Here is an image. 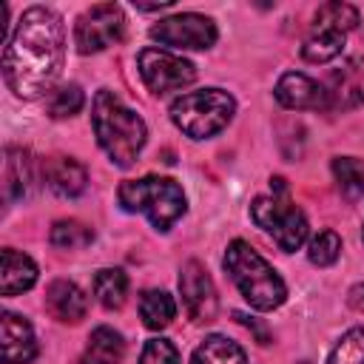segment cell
Segmentation results:
<instances>
[{
  "instance_id": "obj_11",
  "label": "cell",
  "mask_w": 364,
  "mask_h": 364,
  "mask_svg": "<svg viewBox=\"0 0 364 364\" xmlns=\"http://www.w3.org/2000/svg\"><path fill=\"white\" fill-rule=\"evenodd\" d=\"M179 293H182V304H185V313L191 316V321L208 324L216 318V287H213L208 270L196 259L182 264Z\"/></svg>"
},
{
  "instance_id": "obj_14",
  "label": "cell",
  "mask_w": 364,
  "mask_h": 364,
  "mask_svg": "<svg viewBox=\"0 0 364 364\" xmlns=\"http://www.w3.org/2000/svg\"><path fill=\"white\" fill-rule=\"evenodd\" d=\"M46 307L48 313L63 324H77L88 313V296L68 279H57L46 290Z\"/></svg>"
},
{
  "instance_id": "obj_2",
  "label": "cell",
  "mask_w": 364,
  "mask_h": 364,
  "mask_svg": "<svg viewBox=\"0 0 364 364\" xmlns=\"http://www.w3.org/2000/svg\"><path fill=\"white\" fill-rule=\"evenodd\" d=\"M91 125L100 148L108 154V159L117 168H131L136 162V156L145 148L148 128L145 119L134 108H128L114 91L108 88L97 91L91 105Z\"/></svg>"
},
{
  "instance_id": "obj_19",
  "label": "cell",
  "mask_w": 364,
  "mask_h": 364,
  "mask_svg": "<svg viewBox=\"0 0 364 364\" xmlns=\"http://www.w3.org/2000/svg\"><path fill=\"white\" fill-rule=\"evenodd\" d=\"M191 364H247L245 350L225 338V336H208L191 355Z\"/></svg>"
},
{
  "instance_id": "obj_21",
  "label": "cell",
  "mask_w": 364,
  "mask_h": 364,
  "mask_svg": "<svg viewBox=\"0 0 364 364\" xmlns=\"http://www.w3.org/2000/svg\"><path fill=\"white\" fill-rule=\"evenodd\" d=\"M94 296L105 310H119L128 296V276L119 267H102L94 276Z\"/></svg>"
},
{
  "instance_id": "obj_26",
  "label": "cell",
  "mask_w": 364,
  "mask_h": 364,
  "mask_svg": "<svg viewBox=\"0 0 364 364\" xmlns=\"http://www.w3.org/2000/svg\"><path fill=\"white\" fill-rule=\"evenodd\" d=\"M338 253H341V239L336 230H318L307 245V259L318 267L333 264L338 259Z\"/></svg>"
},
{
  "instance_id": "obj_20",
  "label": "cell",
  "mask_w": 364,
  "mask_h": 364,
  "mask_svg": "<svg viewBox=\"0 0 364 364\" xmlns=\"http://www.w3.org/2000/svg\"><path fill=\"white\" fill-rule=\"evenodd\" d=\"M28 162H26V154L20 148H6V162H3V196H6V205L17 202L26 196L28 191Z\"/></svg>"
},
{
  "instance_id": "obj_25",
  "label": "cell",
  "mask_w": 364,
  "mask_h": 364,
  "mask_svg": "<svg viewBox=\"0 0 364 364\" xmlns=\"http://www.w3.org/2000/svg\"><path fill=\"white\" fill-rule=\"evenodd\" d=\"M327 364H364V327H353L338 338Z\"/></svg>"
},
{
  "instance_id": "obj_9",
  "label": "cell",
  "mask_w": 364,
  "mask_h": 364,
  "mask_svg": "<svg viewBox=\"0 0 364 364\" xmlns=\"http://www.w3.org/2000/svg\"><path fill=\"white\" fill-rule=\"evenodd\" d=\"M139 77L151 94H168L196 80V65L165 48H142L136 57Z\"/></svg>"
},
{
  "instance_id": "obj_23",
  "label": "cell",
  "mask_w": 364,
  "mask_h": 364,
  "mask_svg": "<svg viewBox=\"0 0 364 364\" xmlns=\"http://www.w3.org/2000/svg\"><path fill=\"white\" fill-rule=\"evenodd\" d=\"M48 239L60 250H80L94 242V230L88 225H82L80 219H60V222H54Z\"/></svg>"
},
{
  "instance_id": "obj_3",
  "label": "cell",
  "mask_w": 364,
  "mask_h": 364,
  "mask_svg": "<svg viewBox=\"0 0 364 364\" xmlns=\"http://www.w3.org/2000/svg\"><path fill=\"white\" fill-rule=\"evenodd\" d=\"M222 264H225L228 276L233 279V284L239 287L242 299L253 310L267 313V310H276L287 299V287H284L282 276L245 239H233L228 245Z\"/></svg>"
},
{
  "instance_id": "obj_22",
  "label": "cell",
  "mask_w": 364,
  "mask_h": 364,
  "mask_svg": "<svg viewBox=\"0 0 364 364\" xmlns=\"http://www.w3.org/2000/svg\"><path fill=\"white\" fill-rule=\"evenodd\" d=\"M333 176L338 182V191L355 202L364 193V162L355 156H336L333 159Z\"/></svg>"
},
{
  "instance_id": "obj_13",
  "label": "cell",
  "mask_w": 364,
  "mask_h": 364,
  "mask_svg": "<svg viewBox=\"0 0 364 364\" xmlns=\"http://www.w3.org/2000/svg\"><path fill=\"white\" fill-rule=\"evenodd\" d=\"M0 347H3V364H28L37 355V338L31 324L11 310H3L0 316Z\"/></svg>"
},
{
  "instance_id": "obj_16",
  "label": "cell",
  "mask_w": 364,
  "mask_h": 364,
  "mask_svg": "<svg viewBox=\"0 0 364 364\" xmlns=\"http://www.w3.org/2000/svg\"><path fill=\"white\" fill-rule=\"evenodd\" d=\"M37 282V264L31 262V256L6 247L3 250V273H0V293L3 296H17L28 287H34Z\"/></svg>"
},
{
  "instance_id": "obj_8",
  "label": "cell",
  "mask_w": 364,
  "mask_h": 364,
  "mask_svg": "<svg viewBox=\"0 0 364 364\" xmlns=\"http://www.w3.org/2000/svg\"><path fill=\"white\" fill-rule=\"evenodd\" d=\"M125 34V14L117 3H97L85 9L74 23V46L80 54H97Z\"/></svg>"
},
{
  "instance_id": "obj_18",
  "label": "cell",
  "mask_w": 364,
  "mask_h": 364,
  "mask_svg": "<svg viewBox=\"0 0 364 364\" xmlns=\"http://www.w3.org/2000/svg\"><path fill=\"white\" fill-rule=\"evenodd\" d=\"M139 316L148 330H165L176 316V301L165 290H145L139 296Z\"/></svg>"
},
{
  "instance_id": "obj_5",
  "label": "cell",
  "mask_w": 364,
  "mask_h": 364,
  "mask_svg": "<svg viewBox=\"0 0 364 364\" xmlns=\"http://www.w3.org/2000/svg\"><path fill=\"white\" fill-rule=\"evenodd\" d=\"M270 185H273V193L256 196L250 205V216L267 236H273V242L284 253H293L307 242L310 225H307L304 210L290 199L284 179L276 176L270 179Z\"/></svg>"
},
{
  "instance_id": "obj_24",
  "label": "cell",
  "mask_w": 364,
  "mask_h": 364,
  "mask_svg": "<svg viewBox=\"0 0 364 364\" xmlns=\"http://www.w3.org/2000/svg\"><path fill=\"white\" fill-rule=\"evenodd\" d=\"M82 102H85L82 88L77 82H65V85H60V88H54L48 94V102L46 105H48V114L51 117L63 119V117H74L82 108Z\"/></svg>"
},
{
  "instance_id": "obj_27",
  "label": "cell",
  "mask_w": 364,
  "mask_h": 364,
  "mask_svg": "<svg viewBox=\"0 0 364 364\" xmlns=\"http://www.w3.org/2000/svg\"><path fill=\"white\" fill-rule=\"evenodd\" d=\"M139 364H179V353L168 338H148Z\"/></svg>"
},
{
  "instance_id": "obj_10",
  "label": "cell",
  "mask_w": 364,
  "mask_h": 364,
  "mask_svg": "<svg viewBox=\"0 0 364 364\" xmlns=\"http://www.w3.org/2000/svg\"><path fill=\"white\" fill-rule=\"evenodd\" d=\"M151 40H156L159 46H171V48H188V51H202L210 48L219 37L216 23L205 14L196 11H182L173 17H165L159 23L151 26Z\"/></svg>"
},
{
  "instance_id": "obj_1",
  "label": "cell",
  "mask_w": 364,
  "mask_h": 364,
  "mask_svg": "<svg viewBox=\"0 0 364 364\" xmlns=\"http://www.w3.org/2000/svg\"><path fill=\"white\" fill-rule=\"evenodd\" d=\"M65 60V26L48 6H31L20 14L3 48V80L20 100H37L54 91Z\"/></svg>"
},
{
  "instance_id": "obj_12",
  "label": "cell",
  "mask_w": 364,
  "mask_h": 364,
  "mask_svg": "<svg viewBox=\"0 0 364 364\" xmlns=\"http://www.w3.org/2000/svg\"><path fill=\"white\" fill-rule=\"evenodd\" d=\"M279 105L290 108V111H318V108H330V94L321 82H316L313 77L301 74V71H287L279 77L276 88H273Z\"/></svg>"
},
{
  "instance_id": "obj_6",
  "label": "cell",
  "mask_w": 364,
  "mask_h": 364,
  "mask_svg": "<svg viewBox=\"0 0 364 364\" xmlns=\"http://www.w3.org/2000/svg\"><path fill=\"white\" fill-rule=\"evenodd\" d=\"M236 114V100L222 88H199L173 100L171 119L191 139L216 136Z\"/></svg>"
},
{
  "instance_id": "obj_15",
  "label": "cell",
  "mask_w": 364,
  "mask_h": 364,
  "mask_svg": "<svg viewBox=\"0 0 364 364\" xmlns=\"http://www.w3.org/2000/svg\"><path fill=\"white\" fill-rule=\"evenodd\" d=\"M46 182L57 196H80L85 191L88 173L74 156H54L46 162Z\"/></svg>"
},
{
  "instance_id": "obj_28",
  "label": "cell",
  "mask_w": 364,
  "mask_h": 364,
  "mask_svg": "<svg viewBox=\"0 0 364 364\" xmlns=\"http://www.w3.org/2000/svg\"><path fill=\"white\" fill-rule=\"evenodd\" d=\"M350 304H353L355 310H364V284H355V287L350 290Z\"/></svg>"
},
{
  "instance_id": "obj_7",
  "label": "cell",
  "mask_w": 364,
  "mask_h": 364,
  "mask_svg": "<svg viewBox=\"0 0 364 364\" xmlns=\"http://www.w3.org/2000/svg\"><path fill=\"white\" fill-rule=\"evenodd\" d=\"M358 26V11L350 3H324L301 43V57L307 63H330L344 51L347 31Z\"/></svg>"
},
{
  "instance_id": "obj_17",
  "label": "cell",
  "mask_w": 364,
  "mask_h": 364,
  "mask_svg": "<svg viewBox=\"0 0 364 364\" xmlns=\"http://www.w3.org/2000/svg\"><path fill=\"white\" fill-rule=\"evenodd\" d=\"M125 358V338L114 327H97L88 336L82 361L85 364H119Z\"/></svg>"
},
{
  "instance_id": "obj_4",
  "label": "cell",
  "mask_w": 364,
  "mask_h": 364,
  "mask_svg": "<svg viewBox=\"0 0 364 364\" xmlns=\"http://www.w3.org/2000/svg\"><path fill=\"white\" fill-rule=\"evenodd\" d=\"M117 199L128 213H145L156 230H168L185 213V193L168 176H142L119 185Z\"/></svg>"
}]
</instances>
